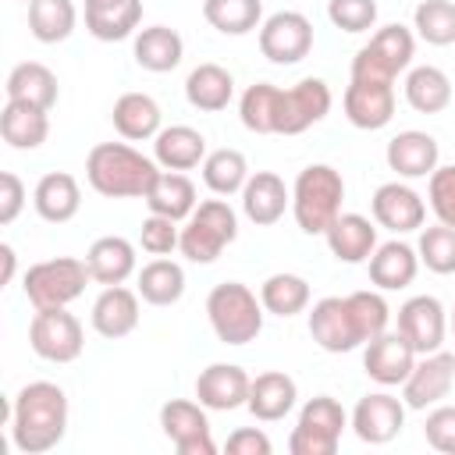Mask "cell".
<instances>
[{
	"instance_id": "9c48e42d",
	"label": "cell",
	"mask_w": 455,
	"mask_h": 455,
	"mask_svg": "<svg viewBox=\"0 0 455 455\" xmlns=\"http://www.w3.org/2000/svg\"><path fill=\"white\" fill-rule=\"evenodd\" d=\"M28 345L46 363H75L85 348V331H82L78 316L68 313V306L36 309V316L28 323Z\"/></svg>"
},
{
	"instance_id": "d590c367",
	"label": "cell",
	"mask_w": 455,
	"mask_h": 455,
	"mask_svg": "<svg viewBox=\"0 0 455 455\" xmlns=\"http://www.w3.org/2000/svg\"><path fill=\"white\" fill-rule=\"evenodd\" d=\"M4 92H7V100H25V103L50 110L57 103V75L39 60H21L11 68Z\"/></svg>"
},
{
	"instance_id": "74e56055",
	"label": "cell",
	"mask_w": 455,
	"mask_h": 455,
	"mask_svg": "<svg viewBox=\"0 0 455 455\" xmlns=\"http://www.w3.org/2000/svg\"><path fill=\"white\" fill-rule=\"evenodd\" d=\"M139 295L149 306H174L185 295V270H181V263L164 259V256L146 263L139 270Z\"/></svg>"
},
{
	"instance_id": "e575fe53",
	"label": "cell",
	"mask_w": 455,
	"mask_h": 455,
	"mask_svg": "<svg viewBox=\"0 0 455 455\" xmlns=\"http://www.w3.org/2000/svg\"><path fill=\"white\" fill-rule=\"evenodd\" d=\"M231 96H235V78H231V71L220 68V64H210V60H206V64L192 68L188 78H185V100H188L196 110L217 114V110H224V107L231 103Z\"/></svg>"
},
{
	"instance_id": "7c38bea8",
	"label": "cell",
	"mask_w": 455,
	"mask_h": 455,
	"mask_svg": "<svg viewBox=\"0 0 455 455\" xmlns=\"http://www.w3.org/2000/svg\"><path fill=\"white\" fill-rule=\"evenodd\" d=\"M451 384H455V355L437 348V352H427L416 359L412 373L405 377L402 384V402L405 409H430V405H441L448 395H451Z\"/></svg>"
},
{
	"instance_id": "681fc988",
	"label": "cell",
	"mask_w": 455,
	"mask_h": 455,
	"mask_svg": "<svg viewBox=\"0 0 455 455\" xmlns=\"http://www.w3.org/2000/svg\"><path fill=\"white\" fill-rule=\"evenodd\" d=\"M181 242V231H178V220L171 217H160V213H149L142 220V231H139V245L149 252V256H167L174 252Z\"/></svg>"
},
{
	"instance_id": "4fadbf2b",
	"label": "cell",
	"mask_w": 455,
	"mask_h": 455,
	"mask_svg": "<svg viewBox=\"0 0 455 455\" xmlns=\"http://www.w3.org/2000/svg\"><path fill=\"white\" fill-rule=\"evenodd\" d=\"M313 50V25L302 11H277L259 25V53L270 64H299Z\"/></svg>"
},
{
	"instance_id": "8992f818",
	"label": "cell",
	"mask_w": 455,
	"mask_h": 455,
	"mask_svg": "<svg viewBox=\"0 0 455 455\" xmlns=\"http://www.w3.org/2000/svg\"><path fill=\"white\" fill-rule=\"evenodd\" d=\"M85 281H92L85 259L57 256V259L32 263V267L25 270L21 288H25V299H28L36 309H53V306L75 302V299L85 291Z\"/></svg>"
},
{
	"instance_id": "5bb4252c",
	"label": "cell",
	"mask_w": 455,
	"mask_h": 455,
	"mask_svg": "<svg viewBox=\"0 0 455 455\" xmlns=\"http://www.w3.org/2000/svg\"><path fill=\"white\" fill-rule=\"evenodd\" d=\"M416 348L409 345V338L402 331H384L377 338L366 341V352H363V370L370 380H377L380 387H398L405 384V377L412 373L416 366Z\"/></svg>"
},
{
	"instance_id": "d6a6232c",
	"label": "cell",
	"mask_w": 455,
	"mask_h": 455,
	"mask_svg": "<svg viewBox=\"0 0 455 455\" xmlns=\"http://www.w3.org/2000/svg\"><path fill=\"white\" fill-rule=\"evenodd\" d=\"M146 206L149 213H160V217H171V220H188L192 210H196V185L181 174V171H160L149 188H146Z\"/></svg>"
},
{
	"instance_id": "d6986e66",
	"label": "cell",
	"mask_w": 455,
	"mask_h": 455,
	"mask_svg": "<svg viewBox=\"0 0 455 455\" xmlns=\"http://www.w3.org/2000/svg\"><path fill=\"white\" fill-rule=\"evenodd\" d=\"M345 117L363 132H377V128L391 124V117H395V82L352 78L348 89H345Z\"/></svg>"
},
{
	"instance_id": "1f68e13d",
	"label": "cell",
	"mask_w": 455,
	"mask_h": 455,
	"mask_svg": "<svg viewBox=\"0 0 455 455\" xmlns=\"http://www.w3.org/2000/svg\"><path fill=\"white\" fill-rule=\"evenodd\" d=\"M32 203H36V213L43 220L68 224L82 206V188L68 171H50V174L39 178V185L32 192Z\"/></svg>"
},
{
	"instance_id": "e0dca14e",
	"label": "cell",
	"mask_w": 455,
	"mask_h": 455,
	"mask_svg": "<svg viewBox=\"0 0 455 455\" xmlns=\"http://www.w3.org/2000/svg\"><path fill=\"white\" fill-rule=\"evenodd\" d=\"M309 334L323 352H352L363 345V334L352 320L348 299L341 295H327L320 302H313L309 309Z\"/></svg>"
},
{
	"instance_id": "7dc6e473",
	"label": "cell",
	"mask_w": 455,
	"mask_h": 455,
	"mask_svg": "<svg viewBox=\"0 0 455 455\" xmlns=\"http://www.w3.org/2000/svg\"><path fill=\"white\" fill-rule=\"evenodd\" d=\"M327 18L341 32H370L377 21V0H327Z\"/></svg>"
},
{
	"instance_id": "db71d44e",
	"label": "cell",
	"mask_w": 455,
	"mask_h": 455,
	"mask_svg": "<svg viewBox=\"0 0 455 455\" xmlns=\"http://www.w3.org/2000/svg\"><path fill=\"white\" fill-rule=\"evenodd\" d=\"M0 259H4V274H0V284H11V277H14V249L4 242L0 245Z\"/></svg>"
},
{
	"instance_id": "b9f144b4",
	"label": "cell",
	"mask_w": 455,
	"mask_h": 455,
	"mask_svg": "<svg viewBox=\"0 0 455 455\" xmlns=\"http://www.w3.org/2000/svg\"><path fill=\"white\" fill-rule=\"evenodd\" d=\"M203 181H206V188H210L213 196H235V192H242L245 181H249V164H245V156H242L238 149H231V146L213 149V153H206V160H203Z\"/></svg>"
},
{
	"instance_id": "ee69618b",
	"label": "cell",
	"mask_w": 455,
	"mask_h": 455,
	"mask_svg": "<svg viewBox=\"0 0 455 455\" xmlns=\"http://www.w3.org/2000/svg\"><path fill=\"white\" fill-rule=\"evenodd\" d=\"M412 28L430 46L455 43V4L451 0H419L412 11Z\"/></svg>"
},
{
	"instance_id": "5b68a950",
	"label": "cell",
	"mask_w": 455,
	"mask_h": 455,
	"mask_svg": "<svg viewBox=\"0 0 455 455\" xmlns=\"http://www.w3.org/2000/svg\"><path fill=\"white\" fill-rule=\"evenodd\" d=\"M235 238H238V213L228 206V199H206L185 220L178 249L188 263H213Z\"/></svg>"
},
{
	"instance_id": "ffe728a7",
	"label": "cell",
	"mask_w": 455,
	"mask_h": 455,
	"mask_svg": "<svg viewBox=\"0 0 455 455\" xmlns=\"http://www.w3.org/2000/svg\"><path fill=\"white\" fill-rule=\"evenodd\" d=\"M252 377L235 363H210L196 377V398L213 412H231L249 402Z\"/></svg>"
},
{
	"instance_id": "836d02e7",
	"label": "cell",
	"mask_w": 455,
	"mask_h": 455,
	"mask_svg": "<svg viewBox=\"0 0 455 455\" xmlns=\"http://www.w3.org/2000/svg\"><path fill=\"white\" fill-rule=\"evenodd\" d=\"M132 53H135V64H139L142 71L164 75V71H174V68L181 64L185 43H181V36H178L174 28H167V25H149V28H142V32L135 36Z\"/></svg>"
},
{
	"instance_id": "f907efd6",
	"label": "cell",
	"mask_w": 455,
	"mask_h": 455,
	"mask_svg": "<svg viewBox=\"0 0 455 455\" xmlns=\"http://www.w3.org/2000/svg\"><path fill=\"white\" fill-rule=\"evenodd\" d=\"M423 437L434 451L455 455V405H434L423 423Z\"/></svg>"
},
{
	"instance_id": "f5cc1de1",
	"label": "cell",
	"mask_w": 455,
	"mask_h": 455,
	"mask_svg": "<svg viewBox=\"0 0 455 455\" xmlns=\"http://www.w3.org/2000/svg\"><path fill=\"white\" fill-rule=\"evenodd\" d=\"M25 206V185L14 171L0 174V224H11Z\"/></svg>"
},
{
	"instance_id": "c3c4849f",
	"label": "cell",
	"mask_w": 455,
	"mask_h": 455,
	"mask_svg": "<svg viewBox=\"0 0 455 455\" xmlns=\"http://www.w3.org/2000/svg\"><path fill=\"white\" fill-rule=\"evenodd\" d=\"M427 199H430L434 217H437L441 224L455 228V164L434 167L430 185H427Z\"/></svg>"
},
{
	"instance_id": "f6af8a7d",
	"label": "cell",
	"mask_w": 455,
	"mask_h": 455,
	"mask_svg": "<svg viewBox=\"0 0 455 455\" xmlns=\"http://www.w3.org/2000/svg\"><path fill=\"white\" fill-rule=\"evenodd\" d=\"M419 263L434 274H455V228L448 224H434V228H423L419 231Z\"/></svg>"
},
{
	"instance_id": "6da1fadb",
	"label": "cell",
	"mask_w": 455,
	"mask_h": 455,
	"mask_svg": "<svg viewBox=\"0 0 455 455\" xmlns=\"http://www.w3.org/2000/svg\"><path fill=\"white\" fill-rule=\"evenodd\" d=\"M68 434V395L53 380H32L14 395L11 441L21 455H43Z\"/></svg>"
},
{
	"instance_id": "2e32d148",
	"label": "cell",
	"mask_w": 455,
	"mask_h": 455,
	"mask_svg": "<svg viewBox=\"0 0 455 455\" xmlns=\"http://www.w3.org/2000/svg\"><path fill=\"white\" fill-rule=\"evenodd\" d=\"M370 210H373V220L395 235H409V231H419L423 220H427V203L416 188H409L405 181H384L373 199H370Z\"/></svg>"
},
{
	"instance_id": "7a4b0ae2",
	"label": "cell",
	"mask_w": 455,
	"mask_h": 455,
	"mask_svg": "<svg viewBox=\"0 0 455 455\" xmlns=\"http://www.w3.org/2000/svg\"><path fill=\"white\" fill-rule=\"evenodd\" d=\"M156 174H160V164L142 156L128 142H96L85 156V178L107 199L146 196V188Z\"/></svg>"
},
{
	"instance_id": "ac0fdd59",
	"label": "cell",
	"mask_w": 455,
	"mask_h": 455,
	"mask_svg": "<svg viewBox=\"0 0 455 455\" xmlns=\"http://www.w3.org/2000/svg\"><path fill=\"white\" fill-rule=\"evenodd\" d=\"M398 331L409 338V345L416 348V355L437 352L444 345V334H448L444 306L434 295H412L398 309Z\"/></svg>"
},
{
	"instance_id": "7402d4cb",
	"label": "cell",
	"mask_w": 455,
	"mask_h": 455,
	"mask_svg": "<svg viewBox=\"0 0 455 455\" xmlns=\"http://www.w3.org/2000/svg\"><path fill=\"white\" fill-rule=\"evenodd\" d=\"M139 327V291L124 284H107L92 302V331L100 338H124Z\"/></svg>"
},
{
	"instance_id": "484cf974",
	"label": "cell",
	"mask_w": 455,
	"mask_h": 455,
	"mask_svg": "<svg viewBox=\"0 0 455 455\" xmlns=\"http://www.w3.org/2000/svg\"><path fill=\"white\" fill-rule=\"evenodd\" d=\"M0 135L14 149H39L50 135V110L25 100H7L0 110Z\"/></svg>"
},
{
	"instance_id": "7bdbcfd3",
	"label": "cell",
	"mask_w": 455,
	"mask_h": 455,
	"mask_svg": "<svg viewBox=\"0 0 455 455\" xmlns=\"http://www.w3.org/2000/svg\"><path fill=\"white\" fill-rule=\"evenodd\" d=\"M277 103H281V89L270 82H256L242 92L238 117L256 135H277Z\"/></svg>"
},
{
	"instance_id": "44dd1931",
	"label": "cell",
	"mask_w": 455,
	"mask_h": 455,
	"mask_svg": "<svg viewBox=\"0 0 455 455\" xmlns=\"http://www.w3.org/2000/svg\"><path fill=\"white\" fill-rule=\"evenodd\" d=\"M384 160H387V167L398 178H430L434 167H437V160H441V146H437L434 135L409 128V132H398L387 142Z\"/></svg>"
},
{
	"instance_id": "bcb514c9",
	"label": "cell",
	"mask_w": 455,
	"mask_h": 455,
	"mask_svg": "<svg viewBox=\"0 0 455 455\" xmlns=\"http://www.w3.org/2000/svg\"><path fill=\"white\" fill-rule=\"evenodd\" d=\"M345 299H348L352 320H355V327H359V334H363V345H366L370 338H377V334L387 331V323H391V306L384 302L380 291H352V295H345Z\"/></svg>"
},
{
	"instance_id": "603a6c76",
	"label": "cell",
	"mask_w": 455,
	"mask_h": 455,
	"mask_svg": "<svg viewBox=\"0 0 455 455\" xmlns=\"http://www.w3.org/2000/svg\"><path fill=\"white\" fill-rule=\"evenodd\" d=\"M291 206V192L284 188L281 174L274 171H256L249 174L245 188H242V210L256 228H270L284 217V210Z\"/></svg>"
},
{
	"instance_id": "52a82bcc",
	"label": "cell",
	"mask_w": 455,
	"mask_h": 455,
	"mask_svg": "<svg viewBox=\"0 0 455 455\" xmlns=\"http://www.w3.org/2000/svg\"><path fill=\"white\" fill-rule=\"evenodd\" d=\"M412 57H416V36L405 25H384L352 57V78L395 82L398 71H405L412 64Z\"/></svg>"
},
{
	"instance_id": "4dcf8cb0",
	"label": "cell",
	"mask_w": 455,
	"mask_h": 455,
	"mask_svg": "<svg viewBox=\"0 0 455 455\" xmlns=\"http://www.w3.org/2000/svg\"><path fill=\"white\" fill-rule=\"evenodd\" d=\"M110 121H114V128H117L121 139L146 142V139H156L164 114H160V103L153 96H146V92H124V96H117L114 110H110Z\"/></svg>"
},
{
	"instance_id": "ab89813d",
	"label": "cell",
	"mask_w": 455,
	"mask_h": 455,
	"mask_svg": "<svg viewBox=\"0 0 455 455\" xmlns=\"http://www.w3.org/2000/svg\"><path fill=\"white\" fill-rule=\"evenodd\" d=\"M203 18L224 36H249L263 25V0H203Z\"/></svg>"
},
{
	"instance_id": "816d5d0a",
	"label": "cell",
	"mask_w": 455,
	"mask_h": 455,
	"mask_svg": "<svg viewBox=\"0 0 455 455\" xmlns=\"http://www.w3.org/2000/svg\"><path fill=\"white\" fill-rule=\"evenodd\" d=\"M224 451H231V455H270L274 444L259 427H242L224 441Z\"/></svg>"
},
{
	"instance_id": "d4e9b609",
	"label": "cell",
	"mask_w": 455,
	"mask_h": 455,
	"mask_svg": "<svg viewBox=\"0 0 455 455\" xmlns=\"http://www.w3.org/2000/svg\"><path fill=\"white\" fill-rule=\"evenodd\" d=\"M295 398H299L295 380H291L284 370H267V373L252 377L245 409H249L256 419L274 423V419H284V416L295 409Z\"/></svg>"
},
{
	"instance_id": "9a60e30c",
	"label": "cell",
	"mask_w": 455,
	"mask_h": 455,
	"mask_svg": "<svg viewBox=\"0 0 455 455\" xmlns=\"http://www.w3.org/2000/svg\"><path fill=\"white\" fill-rule=\"evenodd\" d=\"M402 427H405V402L387 391L363 395L352 409V430L366 444H387L402 434Z\"/></svg>"
},
{
	"instance_id": "277c9868",
	"label": "cell",
	"mask_w": 455,
	"mask_h": 455,
	"mask_svg": "<svg viewBox=\"0 0 455 455\" xmlns=\"http://www.w3.org/2000/svg\"><path fill=\"white\" fill-rule=\"evenodd\" d=\"M263 313H267L263 302L242 281L213 284V291L206 295L210 327H213V334L224 345H249V341H256L259 331H263Z\"/></svg>"
},
{
	"instance_id": "8d00e7d4",
	"label": "cell",
	"mask_w": 455,
	"mask_h": 455,
	"mask_svg": "<svg viewBox=\"0 0 455 455\" xmlns=\"http://www.w3.org/2000/svg\"><path fill=\"white\" fill-rule=\"evenodd\" d=\"M405 100L416 114H441L451 103V78L434 68V64H419L409 68L405 75Z\"/></svg>"
},
{
	"instance_id": "11a10c76",
	"label": "cell",
	"mask_w": 455,
	"mask_h": 455,
	"mask_svg": "<svg viewBox=\"0 0 455 455\" xmlns=\"http://www.w3.org/2000/svg\"><path fill=\"white\" fill-rule=\"evenodd\" d=\"M451 331H455V313H451Z\"/></svg>"
},
{
	"instance_id": "8fae6325",
	"label": "cell",
	"mask_w": 455,
	"mask_h": 455,
	"mask_svg": "<svg viewBox=\"0 0 455 455\" xmlns=\"http://www.w3.org/2000/svg\"><path fill=\"white\" fill-rule=\"evenodd\" d=\"M160 427H164L167 441L178 448V455H213L217 451L203 402H188V398L164 402Z\"/></svg>"
},
{
	"instance_id": "4316f807",
	"label": "cell",
	"mask_w": 455,
	"mask_h": 455,
	"mask_svg": "<svg viewBox=\"0 0 455 455\" xmlns=\"http://www.w3.org/2000/svg\"><path fill=\"white\" fill-rule=\"evenodd\" d=\"M327 249L341 263H366L377 249V228L363 213H338L334 224L323 231Z\"/></svg>"
},
{
	"instance_id": "3957f363",
	"label": "cell",
	"mask_w": 455,
	"mask_h": 455,
	"mask_svg": "<svg viewBox=\"0 0 455 455\" xmlns=\"http://www.w3.org/2000/svg\"><path fill=\"white\" fill-rule=\"evenodd\" d=\"M345 178L331 164H309L291 185V213L306 235H323L341 213Z\"/></svg>"
},
{
	"instance_id": "83f0119b",
	"label": "cell",
	"mask_w": 455,
	"mask_h": 455,
	"mask_svg": "<svg viewBox=\"0 0 455 455\" xmlns=\"http://www.w3.org/2000/svg\"><path fill=\"white\" fill-rule=\"evenodd\" d=\"M85 267H89V277L103 288L107 284H124L135 274V245L121 235H103L89 245Z\"/></svg>"
},
{
	"instance_id": "30bf717a",
	"label": "cell",
	"mask_w": 455,
	"mask_h": 455,
	"mask_svg": "<svg viewBox=\"0 0 455 455\" xmlns=\"http://www.w3.org/2000/svg\"><path fill=\"white\" fill-rule=\"evenodd\" d=\"M331 85L323 78H302L291 89H281L277 103V135H302L331 114Z\"/></svg>"
},
{
	"instance_id": "f35d334b",
	"label": "cell",
	"mask_w": 455,
	"mask_h": 455,
	"mask_svg": "<svg viewBox=\"0 0 455 455\" xmlns=\"http://www.w3.org/2000/svg\"><path fill=\"white\" fill-rule=\"evenodd\" d=\"M78 25L75 0H28V28L39 43H64Z\"/></svg>"
},
{
	"instance_id": "f546056e",
	"label": "cell",
	"mask_w": 455,
	"mask_h": 455,
	"mask_svg": "<svg viewBox=\"0 0 455 455\" xmlns=\"http://www.w3.org/2000/svg\"><path fill=\"white\" fill-rule=\"evenodd\" d=\"M153 160L164 171H192L206 160V139H203V132H196L188 124L160 128L153 139Z\"/></svg>"
},
{
	"instance_id": "60d3db41",
	"label": "cell",
	"mask_w": 455,
	"mask_h": 455,
	"mask_svg": "<svg viewBox=\"0 0 455 455\" xmlns=\"http://www.w3.org/2000/svg\"><path fill=\"white\" fill-rule=\"evenodd\" d=\"M259 302L267 313L288 320L295 313H302L309 306V281L299 274H270L259 284Z\"/></svg>"
},
{
	"instance_id": "f1b7e54d",
	"label": "cell",
	"mask_w": 455,
	"mask_h": 455,
	"mask_svg": "<svg viewBox=\"0 0 455 455\" xmlns=\"http://www.w3.org/2000/svg\"><path fill=\"white\" fill-rule=\"evenodd\" d=\"M142 21V0H85V28L100 43L128 39Z\"/></svg>"
},
{
	"instance_id": "ba28073f",
	"label": "cell",
	"mask_w": 455,
	"mask_h": 455,
	"mask_svg": "<svg viewBox=\"0 0 455 455\" xmlns=\"http://www.w3.org/2000/svg\"><path fill=\"white\" fill-rule=\"evenodd\" d=\"M345 427H348V416L341 402L331 395H316L302 405L299 423L288 437V451L291 455H334Z\"/></svg>"
},
{
	"instance_id": "cb8c5ba5",
	"label": "cell",
	"mask_w": 455,
	"mask_h": 455,
	"mask_svg": "<svg viewBox=\"0 0 455 455\" xmlns=\"http://www.w3.org/2000/svg\"><path fill=\"white\" fill-rule=\"evenodd\" d=\"M370 263V281L380 288V291H398V288H409L419 274V252L409 245V242H384L373 249V256L366 259Z\"/></svg>"
}]
</instances>
